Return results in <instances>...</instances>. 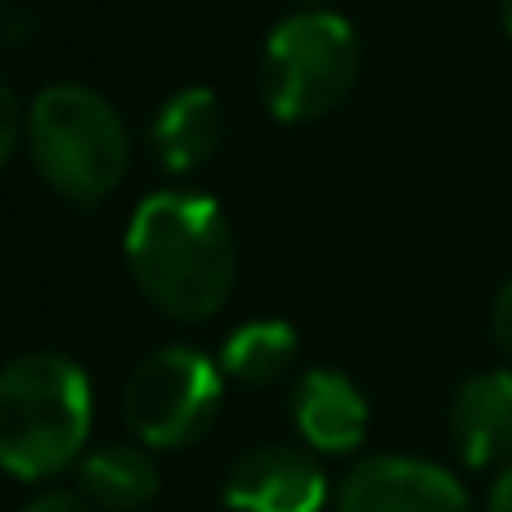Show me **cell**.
I'll return each instance as SVG.
<instances>
[{"label": "cell", "mask_w": 512, "mask_h": 512, "mask_svg": "<svg viewBox=\"0 0 512 512\" xmlns=\"http://www.w3.org/2000/svg\"><path fill=\"white\" fill-rule=\"evenodd\" d=\"M490 328H495L499 351H504L508 364H512V279L504 283V288H499L495 306H490Z\"/></svg>", "instance_id": "16"}, {"label": "cell", "mask_w": 512, "mask_h": 512, "mask_svg": "<svg viewBox=\"0 0 512 512\" xmlns=\"http://www.w3.org/2000/svg\"><path fill=\"white\" fill-rule=\"evenodd\" d=\"M486 512H512V463H504V468L495 472V481H490Z\"/></svg>", "instance_id": "17"}, {"label": "cell", "mask_w": 512, "mask_h": 512, "mask_svg": "<svg viewBox=\"0 0 512 512\" xmlns=\"http://www.w3.org/2000/svg\"><path fill=\"white\" fill-rule=\"evenodd\" d=\"M225 140L221 95L207 86H185L158 108L149 126V153L167 176H194L216 158Z\"/></svg>", "instance_id": "10"}, {"label": "cell", "mask_w": 512, "mask_h": 512, "mask_svg": "<svg viewBox=\"0 0 512 512\" xmlns=\"http://www.w3.org/2000/svg\"><path fill=\"white\" fill-rule=\"evenodd\" d=\"M360 77V36L333 9H297L270 27L261 50V99L279 122L328 117Z\"/></svg>", "instance_id": "4"}, {"label": "cell", "mask_w": 512, "mask_h": 512, "mask_svg": "<svg viewBox=\"0 0 512 512\" xmlns=\"http://www.w3.org/2000/svg\"><path fill=\"white\" fill-rule=\"evenodd\" d=\"M23 512H99V508L90 504L81 490H45V495H36Z\"/></svg>", "instance_id": "15"}, {"label": "cell", "mask_w": 512, "mask_h": 512, "mask_svg": "<svg viewBox=\"0 0 512 512\" xmlns=\"http://www.w3.org/2000/svg\"><path fill=\"white\" fill-rule=\"evenodd\" d=\"M126 265L140 292L180 324L212 319L239 279L225 212L203 194H149L126 225Z\"/></svg>", "instance_id": "1"}, {"label": "cell", "mask_w": 512, "mask_h": 512, "mask_svg": "<svg viewBox=\"0 0 512 512\" xmlns=\"http://www.w3.org/2000/svg\"><path fill=\"white\" fill-rule=\"evenodd\" d=\"M225 400L221 360L194 346H162L144 355L122 387V418L149 450H185L216 423Z\"/></svg>", "instance_id": "5"}, {"label": "cell", "mask_w": 512, "mask_h": 512, "mask_svg": "<svg viewBox=\"0 0 512 512\" xmlns=\"http://www.w3.org/2000/svg\"><path fill=\"white\" fill-rule=\"evenodd\" d=\"M499 23H504V32L512 36V0H499Z\"/></svg>", "instance_id": "18"}, {"label": "cell", "mask_w": 512, "mask_h": 512, "mask_svg": "<svg viewBox=\"0 0 512 512\" xmlns=\"http://www.w3.org/2000/svg\"><path fill=\"white\" fill-rule=\"evenodd\" d=\"M27 153L45 185L72 207H99L131 167L126 122L99 90L59 81L27 108Z\"/></svg>", "instance_id": "3"}, {"label": "cell", "mask_w": 512, "mask_h": 512, "mask_svg": "<svg viewBox=\"0 0 512 512\" xmlns=\"http://www.w3.org/2000/svg\"><path fill=\"white\" fill-rule=\"evenodd\" d=\"M221 499L234 512H324L328 481L297 445H256L225 472Z\"/></svg>", "instance_id": "7"}, {"label": "cell", "mask_w": 512, "mask_h": 512, "mask_svg": "<svg viewBox=\"0 0 512 512\" xmlns=\"http://www.w3.org/2000/svg\"><path fill=\"white\" fill-rule=\"evenodd\" d=\"M32 32H36L32 9L5 0V5H0V45H23V41H32Z\"/></svg>", "instance_id": "14"}, {"label": "cell", "mask_w": 512, "mask_h": 512, "mask_svg": "<svg viewBox=\"0 0 512 512\" xmlns=\"http://www.w3.org/2000/svg\"><path fill=\"white\" fill-rule=\"evenodd\" d=\"M297 5H310V9H315V5H319V0H297Z\"/></svg>", "instance_id": "19"}, {"label": "cell", "mask_w": 512, "mask_h": 512, "mask_svg": "<svg viewBox=\"0 0 512 512\" xmlns=\"http://www.w3.org/2000/svg\"><path fill=\"white\" fill-rule=\"evenodd\" d=\"M292 427L319 454H351L369 436V400L346 373L306 369L292 387Z\"/></svg>", "instance_id": "9"}, {"label": "cell", "mask_w": 512, "mask_h": 512, "mask_svg": "<svg viewBox=\"0 0 512 512\" xmlns=\"http://www.w3.org/2000/svg\"><path fill=\"white\" fill-rule=\"evenodd\" d=\"M95 418L90 378L72 355L27 351L0 369V472L50 481L81 463Z\"/></svg>", "instance_id": "2"}, {"label": "cell", "mask_w": 512, "mask_h": 512, "mask_svg": "<svg viewBox=\"0 0 512 512\" xmlns=\"http://www.w3.org/2000/svg\"><path fill=\"white\" fill-rule=\"evenodd\" d=\"M450 445L463 468L472 472L512 463V369L472 373L454 391Z\"/></svg>", "instance_id": "8"}, {"label": "cell", "mask_w": 512, "mask_h": 512, "mask_svg": "<svg viewBox=\"0 0 512 512\" xmlns=\"http://www.w3.org/2000/svg\"><path fill=\"white\" fill-rule=\"evenodd\" d=\"M333 512H472V495L432 459L373 454L333 490Z\"/></svg>", "instance_id": "6"}, {"label": "cell", "mask_w": 512, "mask_h": 512, "mask_svg": "<svg viewBox=\"0 0 512 512\" xmlns=\"http://www.w3.org/2000/svg\"><path fill=\"white\" fill-rule=\"evenodd\" d=\"M81 495L104 512H140L158 499L162 477L149 445L140 441H108L99 450H86L77 463Z\"/></svg>", "instance_id": "11"}, {"label": "cell", "mask_w": 512, "mask_h": 512, "mask_svg": "<svg viewBox=\"0 0 512 512\" xmlns=\"http://www.w3.org/2000/svg\"><path fill=\"white\" fill-rule=\"evenodd\" d=\"M23 131H27V113H23V104H18V95L9 90V81L0 77V171H5L9 158L18 153Z\"/></svg>", "instance_id": "13"}, {"label": "cell", "mask_w": 512, "mask_h": 512, "mask_svg": "<svg viewBox=\"0 0 512 512\" xmlns=\"http://www.w3.org/2000/svg\"><path fill=\"white\" fill-rule=\"evenodd\" d=\"M297 333L283 319H248L221 346V373L239 387H274L297 364Z\"/></svg>", "instance_id": "12"}]
</instances>
